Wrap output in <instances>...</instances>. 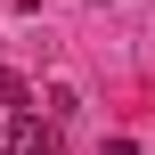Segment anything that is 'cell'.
Wrapping results in <instances>:
<instances>
[{
	"label": "cell",
	"instance_id": "obj_3",
	"mask_svg": "<svg viewBox=\"0 0 155 155\" xmlns=\"http://www.w3.org/2000/svg\"><path fill=\"white\" fill-rule=\"evenodd\" d=\"M0 155H8V147H0Z\"/></svg>",
	"mask_w": 155,
	"mask_h": 155
},
{
	"label": "cell",
	"instance_id": "obj_2",
	"mask_svg": "<svg viewBox=\"0 0 155 155\" xmlns=\"http://www.w3.org/2000/svg\"><path fill=\"white\" fill-rule=\"evenodd\" d=\"M74 114H82V98H74V90H65V82H57V90H49V123H57V131H65V123H74Z\"/></svg>",
	"mask_w": 155,
	"mask_h": 155
},
{
	"label": "cell",
	"instance_id": "obj_1",
	"mask_svg": "<svg viewBox=\"0 0 155 155\" xmlns=\"http://www.w3.org/2000/svg\"><path fill=\"white\" fill-rule=\"evenodd\" d=\"M8 155H57V123H41L33 106L8 114Z\"/></svg>",
	"mask_w": 155,
	"mask_h": 155
}]
</instances>
